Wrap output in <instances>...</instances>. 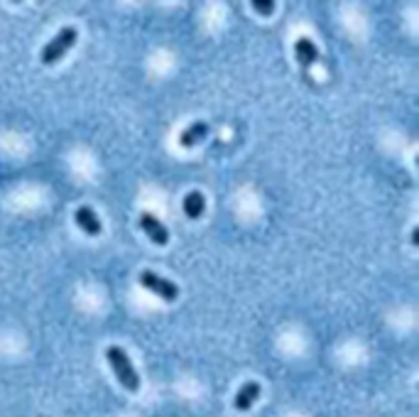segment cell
<instances>
[{"mask_svg":"<svg viewBox=\"0 0 419 417\" xmlns=\"http://www.w3.org/2000/svg\"><path fill=\"white\" fill-rule=\"evenodd\" d=\"M74 218H76V226H79L86 236H99L101 233V218L96 216V212H93L91 206H79Z\"/></svg>","mask_w":419,"mask_h":417,"instance_id":"cell-5","label":"cell"},{"mask_svg":"<svg viewBox=\"0 0 419 417\" xmlns=\"http://www.w3.org/2000/svg\"><path fill=\"white\" fill-rule=\"evenodd\" d=\"M204 209H206V199H204V194L201 192H189V194L184 197V214L192 221H196V218H201L204 216Z\"/></svg>","mask_w":419,"mask_h":417,"instance_id":"cell-9","label":"cell"},{"mask_svg":"<svg viewBox=\"0 0 419 417\" xmlns=\"http://www.w3.org/2000/svg\"><path fill=\"white\" fill-rule=\"evenodd\" d=\"M417 241H419V231L414 229V231H412V246H417Z\"/></svg>","mask_w":419,"mask_h":417,"instance_id":"cell-11","label":"cell"},{"mask_svg":"<svg viewBox=\"0 0 419 417\" xmlns=\"http://www.w3.org/2000/svg\"><path fill=\"white\" fill-rule=\"evenodd\" d=\"M206 136H209V125L199 121V123H192L189 128L184 130V133H181V136H179V145L181 147H194V145H199V142L204 140Z\"/></svg>","mask_w":419,"mask_h":417,"instance_id":"cell-8","label":"cell"},{"mask_svg":"<svg viewBox=\"0 0 419 417\" xmlns=\"http://www.w3.org/2000/svg\"><path fill=\"white\" fill-rule=\"evenodd\" d=\"M140 229L145 231V236L150 238L155 246H167L169 241V231L164 229V223L152 214H142L140 216Z\"/></svg>","mask_w":419,"mask_h":417,"instance_id":"cell-4","label":"cell"},{"mask_svg":"<svg viewBox=\"0 0 419 417\" xmlns=\"http://www.w3.org/2000/svg\"><path fill=\"white\" fill-rule=\"evenodd\" d=\"M294 57H297L299 64L307 69V66H312L319 59V49H316V45L312 40H307V37H302V40L294 42Z\"/></svg>","mask_w":419,"mask_h":417,"instance_id":"cell-7","label":"cell"},{"mask_svg":"<svg viewBox=\"0 0 419 417\" xmlns=\"http://www.w3.org/2000/svg\"><path fill=\"white\" fill-rule=\"evenodd\" d=\"M275 8H277V5H275L272 0H253V10L260 12V15H265V18H268V15H272Z\"/></svg>","mask_w":419,"mask_h":417,"instance_id":"cell-10","label":"cell"},{"mask_svg":"<svg viewBox=\"0 0 419 417\" xmlns=\"http://www.w3.org/2000/svg\"><path fill=\"white\" fill-rule=\"evenodd\" d=\"M105 356H108V364H111L118 383H120L125 390H130V393H138L140 376H138V370H135V366H133V361H130L128 353L123 351L120 346H111Z\"/></svg>","mask_w":419,"mask_h":417,"instance_id":"cell-1","label":"cell"},{"mask_svg":"<svg viewBox=\"0 0 419 417\" xmlns=\"http://www.w3.org/2000/svg\"><path fill=\"white\" fill-rule=\"evenodd\" d=\"M260 398V383H255V381H248L243 386V388L238 390V395H236V410H251L253 405H255V400Z\"/></svg>","mask_w":419,"mask_h":417,"instance_id":"cell-6","label":"cell"},{"mask_svg":"<svg viewBox=\"0 0 419 417\" xmlns=\"http://www.w3.org/2000/svg\"><path fill=\"white\" fill-rule=\"evenodd\" d=\"M140 285L145 290H150V292H155L157 297H162L164 302H175L177 297H179V288H177L175 282L164 280V277H160L157 273H152V270L140 273Z\"/></svg>","mask_w":419,"mask_h":417,"instance_id":"cell-3","label":"cell"},{"mask_svg":"<svg viewBox=\"0 0 419 417\" xmlns=\"http://www.w3.org/2000/svg\"><path fill=\"white\" fill-rule=\"evenodd\" d=\"M76 42V29L74 27H62L59 35L54 37L49 45H45L42 49V64H57L59 59L64 57Z\"/></svg>","mask_w":419,"mask_h":417,"instance_id":"cell-2","label":"cell"}]
</instances>
